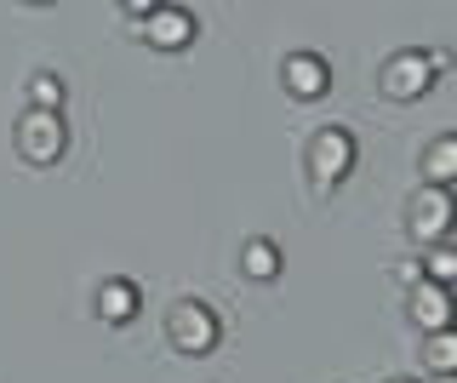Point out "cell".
<instances>
[{
	"label": "cell",
	"mask_w": 457,
	"mask_h": 383,
	"mask_svg": "<svg viewBox=\"0 0 457 383\" xmlns=\"http://www.w3.org/2000/svg\"><path fill=\"white\" fill-rule=\"evenodd\" d=\"M166 344L178 354H189V361H200V354H212L223 344V321L218 309L206 304V297H178V304L166 309Z\"/></svg>",
	"instance_id": "1"
},
{
	"label": "cell",
	"mask_w": 457,
	"mask_h": 383,
	"mask_svg": "<svg viewBox=\"0 0 457 383\" xmlns=\"http://www.w3.org/2000/svg\"><path fill=\"white\" fill-rule=\"evenodd\" d=\"M435 75H440V58L435 52H423V46H400L383 58L378 69V92L389 97V104H418V97L435 87Z\"/></svg>",
	"instance_id": "2"
},
{
	"label": "cell",
	"mask_w": 457,
	"mask_h": 383,
	"mask_svg": "<svg viewBox=\"0 0 457 383\" xmlns=\"http://www.w3.org/2000/svg\"><path fill=\"white\" fill-rule=\"evenodd\" d=\"M354 154H361V144H354L349 126H320V132L309 137V183L320 195H332L337 183L354 172Z\"/></svg>",
	"instance_id": "3"
},
{
	"label": "cell",
	"mask_w": 457,
	"mask_h": 383,
	"mask_svg": "<svg viewBox=\"0 0 457 383\" xmlns=\"http://www.w3.org/2000/svg\"><path fill=\"white\" fill-rule=\"evenodd\" d=\"M12 144L29 166H57L69 154V121L46 115V109H23L18 126H12Z\"/></svg>",
	"instance_id": "4"
},
{
	"label": "cell",
	"mask_w": 457,
	"mask_h": 383,
	"mask_svg": "<svg viewBox=\"0 0 457 383\" xmlns=\"http://www.w3.org/2000/svg\"><path fill=\"white\" fill-rule=\"evenodd\" d=\"M452 218H457V206H452V189H423L406 201V235L418 240V246H440V240H452Z\"/></svg>",
	"instance_id": "5"
},
{
	"label": "cell",
	"mask_w": 457,
	"mask_h": 383,
	"mask_svg": "<svg viewBox=\"0 0 457 383\" xmlns=\"http://www.w3.org/2000/svg\"><path fill=\"white\" fill-rule=\"evenodd\" d=\"M143 40L154 52H189L200 40V18L189 6H171V0H154L149 18H143Z\"/></svg>",
	"instance_id": "6"
},
{
	"label": "cell",
	"mask_w": 457,
	"mask_h": 383,
	"mask_svg": "<svg viewBox=\"0 0 457 383\" xmlns=\"http://www.w3.org/2000/svg\"><path fill=\"white\" fill-rule=\"evenodd\" d=\"M280 87L297 97V104H320L332 92V63L320 52H286L280 58Z\"/></svg>",
	"instance_id": "7"
},
{
	"label": "cell",
	"mask_w": 457,
	"mask_h": 383,
	"mask_svg": "<svg viewBox=\"0 0 457 383\" xmlns=\"http://www.w3.org/2000/svg\"><path fill=\"white\" fill-rule=\"evenodd\" d=\"M452 292L446 287H411V297H406V315H411V326H418V332L428 337V332H452Z\"/></svg>",
	"instance_id": "8"
},
{
	"label": "cell",
	"mask_w": 457,
	"mask_h": 383,
	"mask_svg": "<svg viewBox=\"0 0 457 383\" xmlns=\"http://www.w3.org/2000/svg\"><path fill=\"white\" fill-rule=\"evenodd\" d=\"M137 309H143V292L132 287V280L114 275V280L97 287V321H104V326H132Z\"/></svg>",
	"instance_id": "9"
},
{
	"label": "cell",
	"mask_w": 457,
	"mask_h": 383,
	"mask_svg": "<svg viewBox=\"0 0 457 383\" xmlns=\"http://www.w3.org/2000/svg\"><path fill=\"white\" fill-rule=\"evenodd\" d=\"M280 269H286V252H280V240H269V235H252L246 246H240V275H246V280H257V287L280 280Z\"/></svg>",
	"instance_id": "10"
},
{
	"label": "cell",
	"mask_w": 457,
	"mask_h": 383,
	"mask_svg": "<svg viewBox=\"0 0 457 383\" xmlns=\"http://www.w3.org/2000/svg\"><path fill=\"white\" fill-rule=\"evenodd\" d=\"M423 178H428V189H452L457 183V132H440L423 149Z\"/></svg>",
	"instance_id": "11"
},
{
	"label": "cell",
	"mask_w": 457,
	"mask_h": 383,
	"mask_svg": "<svg viewBox=\"0 0 457 383\" xmlns=\"http://www.w3.org/2000/svg\"><path fill=\"white\" fill-rule=\"evenodd\" d=\"M63 104H69V80L57 75V69H35V75H29V109L63 115Z\"/></svg>",
	"instance_id": "12"
},
{
	"label": "cell",
	"mask_w": 457,
	"mask_h": 383,
	"mask_svg": "<svg viewBox=\"0 0 457 383\" xmlns=\"http://www.w3.org/2000/svg\"><path fill=\"white\" fill-rule=\"evenodd\" d=\"M418 269H423L428 287H446V292H452V280H457V246H452V240L428 246V258H418Z\"/></svg>",
	"instance_id": "13"
},
{
	"label": "cell",
	"mask_w": 457,
	"mask_h": 383,
	"mask_svg": "<svg viewBox=\"0 0 457 383\" xmlns=\"http://www.w3.org/2000/svg\"><path fill=\"white\" fill-rule=\"evenodd\" d=\"M423 361H428V372H457V326L452 332H428V344H423Z\"/></svg>",
	"instance_id": "14"
},
{
	"label": "cell",
	"mask_w": 457,
	"mask_h": 383,
	"mask_svg": "<svg viewBox=\"0 0 457 383\" xmlns=\"http://www.w3.org/2000/svg\"><path fill=\"white\" fill-rule=\"evenodd\" d=\"M395 280L411 292V287H423V269H418V263H395Z\"/></svg>",
	"instance_id": "15"
},
{
	"label": "cell",
	"mask_w": 457,
	"mask_h": 383,
	"mask_svg": "<svg viewBox=\"0 0 457 383\" xmlns=\"http://www.w3.org/2000/svg\"><path fill=\"white\" fill-rule=\"evenodd\" d=\"M435 383H457V372H440V378H435Z\"/></svg>",
	"instance_id": "16"
},
{
	"label": "cell",
	"mask_w": 457,
	"mask_h": 383,
	"mask_svg": "<svg viewBox=\"0 0 457 383\" xmlns=\"http://www.w3.org/2000/svg\"><path fill=\"white\" fill-rule=\"evenodd\" d=\"M389 383H418V378H389Z\"/></svg>",
	"instance_id": "17"
}]
</instances>
